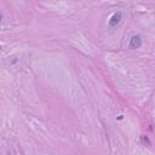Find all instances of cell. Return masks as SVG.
Instances as JSON below:
<instances>
[{"mask_svg": "<svg viewBox=\"0 0 155 155\" xmlns=\"http://www.w3.org/2000/svg\"><path fill=\"white\" fill-rule=\"evenodd\" d=\"M121 19H122V15H121V12H120V11L115 12V13L110 17V19H109V27H111V28L116 27V25L121 22Z\"/></svg>", "mask_w": 155, "mask_h": 155, "instance_id": "obj_2", "label": "cell"}, {"mask_svg": "<svg viewBox=\"0 0 155 155\" xmlns=\"http://www.w3.org/2000/svg\"><path fill=\"white\" fill-rule=\"evenodd\" d=\"M142 42H143V40H142V36H140V35H138V34H136V35H133V36L130 39V44H128V47H130V48H132V50L139 48V47L142 46Z\"/></svg>", "mask_w": 155, "mask_h": 155, "instance_id": "obj_1", "label": "cell"}]
</instances>
